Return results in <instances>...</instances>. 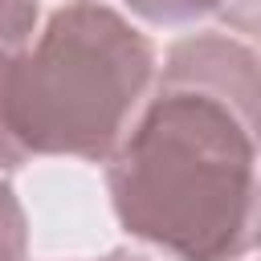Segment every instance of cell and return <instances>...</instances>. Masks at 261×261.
I'll use <instances>...</instances> for the list:
<instances>
[{
	"label": "cell",
	"instance_id": "cell-1",
	"mask_svg": "<svg viewBox=\"0 0 261 261\" xmlns=\"http://www.w3.org/2000/svg\"><path fill=\"white\" fill-rule=\"evenodd\" d=\"M261 106H216L196 94H167L114 171L118 212L184 261H228L261 232L253 192V147L237 126Z\"/></svg>",
	"mask_w": 261,
	"mask_h": 261
},
{
	"label": "cell",
	"instance_id": "cell-2",
	"mask_svg": "<svg viewBox=\"0 0 261 261\" xmlns=\"http://www.w3.org/2000/svg\"><path fill=\"white\" fill-rule=\"evenodd\" d=\"M147 45L106 8L61 12L33 61V86L16 98V130L45 151L98 155L147 82Z\"/></svg>",
	"mask_w": 261,
	"mask_h": 261
},
{
	"label": "cell",
	"instance_id": "cell-3",
	"mask_svg": "<svg viewBox=\"0 0 261 261\" xmlns=\"http://www.w3.org/2000/svg\"><path fill=\"white\" fill-rule=\"evenodd\" d=\"M114 261H122V257H114Z\"/></svg>",
	"mask_w": 261,
	"mask_h": 261
}]
</instances>
